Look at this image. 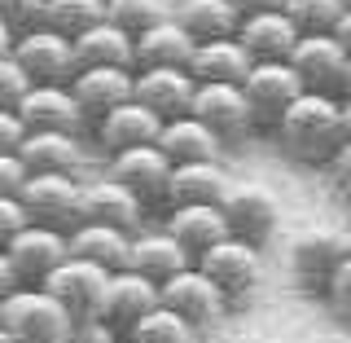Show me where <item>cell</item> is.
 Wrapping results in <instances>:
<instances>
[{
	"label": "cell",
	"instance_id": "ba28073f",
	"mask_svg": "<svg viewBox=\"0 0 351 343\" xmlns=\"http://www.w3.org/2000/svg\"><path fill=\"white\" fill-rule=\"evenodd\" d=\"M106 176H114L123 190L136 194V203L145 207H167V176H171V163L158 146H132V150H119V154H106Z\"/></svg>",
	"mask_w": 351,
	"mask_h": 343
},
{
	"label": "cell",
	"instance_id": "83f0119b",
	"mask_svg": "<svg viewBox=\"0 0 351 343\" xmlns=\"http://www.w3.org/2000/svg\"><path fill=\"white\" fill-rule=\"evenodd\" d=\"M66 247H71V256L93 260V264H101L106 273H114V269H128L132 234L128 229H114V225H97V220H80V225L66 234Z\"/></svg>",
	"mask_w": 351,
	"mask_h": 343
},
{
	"label": "cell",
	"instance_id": "f35d334b",
	"mask_svg": "<svg viewBox=\"0 0 351 343\" xmlns=\"http://www.w3.org/2000/svg\"><path fill=\"white\" fill-rule=\"evenodd\" d=\"M325 168H329V181H334V190L343 194V198H351V132H347V141L334 150V159H329Z\"/></svg>",
	"mask_w": 351,
	"mask_h": 343
},
{
	"label": "cell",
	"instance_id": "4fadbf2b",
	"mask_svg": "<svg viewBox=\"0 0 351 343\" xmlns=\"http://www.w3.org/2000/svg\"><path fill=\"white\" fill-rule=\"evenodd\" d=\"M290 71L299 75V84L307 93H334L343 88V71H347V49L334 36H299L290 49Z\"/></svg>",
	"mask_w": 351,
	"mask_h": 343
},
{
	"label": "cell",
	"instance_id": "f5cc1de1",
	"mask_svg": "<svg viewBox=\"0 0 351 343\" xmlns=\"http://www.w3.org/2000/svg\"><path fill=\"white\" fill-rule=\"evenodd\" d=\"M343 5H347V9H351V0H343Z\"/></svg>",
	"mask_w": 351,
	"mask_h": 343
},
{
	"label": "cell",
	"instance_id": "484cf974",
	"mask_svg": "<svg viewBox=\"0 0 351 343\" xmlns=\"http://www.w3.org/2000/svg\"><path fill=\"white\" fill-rule=\"evenodd\" d=\"M189 58H193V40L171 22V14L132 40V71H149V66H180V71H189Z\"/></svg>",
	"mask_w": 351,
	"mask_h": 343
},
{
	"label": "cell",
	"instance_id": "f1b7e54d",
	"mask_svg": "<svg viewBox=\"0 0 351 343\" xmlns=\"http://www.w3.org/2000/svg\"><path fill=\"white\" fill-rule=\"evenodd\" d=\"M167 14H171V22L193 44H202V40H228L237 31V9L228 5V0H171Z\"/></svg>",
	"mask_w": 351,
	"mask_h": 343
},
{
	"label": "cell",
	"instance_id": "681fc988",
	"mask_svg": "<svg viewBox=\"0 0 351 343\" xmlns=\"http://www.w3.org/2000/svg\"><path fill=\"white\" fill-rule=\"evenodd\" d=\"M338 93H351V53H347V71H343V88Z\"/></svg>",
	"mask_w": 351,
	"mask_h": 343
},
{
	"label": "cell",
	"instance_id": "277c9868",
	"mask_svg": "<svg viewBox=\"0 0 351 343\" xmlns=\"http://www.w3.org/2000/svg\"><path fill=\"white\" fill-rule=\"evenodd\" d=\"M158 304L171 308L180 322H189L197 335L215 330L228 313H233V308H228V300L219 295V286L206 278L197 264H184L180 273H171L167 282H158Z\"/></svg>",
	"mask_w": 351,
	"mask_h": 343
},
{
	"label": "cell",
	"instance_id": "c3c4849f",
	"mask_svg": "<svg viewBox=\"0 0 351 343\" xmlns=\"http://www.w3.org/2000/svg\"><path fill=\"white\" fill-rule=\"evenodd\" d=\"M9 44H14V31H9L5 22H0V53H9Z\"/></svg>",
	"mask_w": 351,
	"mask_h": 343
},
{
	"label": "cell",
	"instance_id": "3957f363",
	"mask_svg": "<svg viewBox=\"0 0 351 343\" xmlns=\"http://www.w3.org/2000/svg\"><path fill=\"white\" fill-rule=\"evenodd\" d=\"M259 251L263 247H250V242L224 234L215 247H206L193 264L219 286V295L228 300V308H241V304L255 300V291L263 286V256H259Z\"/></svg>",
	"mask_w": 351,
	"mask_h": 343
},
{
	"label": "cell",
	"instance_id": "ffe728a7",
	"mask_svg": "<svg viewBox=\"0 0 351 343\" xmlns=\"http://www.w3.org/2000/svg\"><path fill=\"white\" fill-rule=\"evenodd\" d=\"M14 110H18V119H22L27 132H40V128L80 132L84 128V115H80V106H75V97H71L66 84H31Z\"/></svg>",
	"mask_w": 351,
	"mask_h": 343
},
{
	"label": "cell",
	"instance_id": "44dd1931",
	"mask_svg": "<svg viewBox=\"0 0 351 343\" xmlns=\"http://www.w3.org/2000/svg\"><path fill=\"white\" fill-rule=\"evenodd\" d=\"M233 40L246 49L250 62H285L294 49V40H299V31H294V22L281 14V9H272V14H250V18H237V31Z\"/></svg>",
	"mask_w": 351,
	"mask_h": 343
},
{
	"label": "cell",
	"instance_id": "8fae6325",
	"mask_svg": "<svg viewBox=\"0 0 351 343\" xmlns=\"http://www.w3.org/2000/svg\"><path fill=\"white\" fill-rule=\"evenodd\" d=\"M106 278H110V273L101 269V264L80 260V256H66L40 286L75 317V322H84V317H97V308H101Z\"/></svg>",
	"mask_w": 351,
	"mask_h": 343
},
{
	"label": "cell",
	"instance_id": "7c38bea8",
	"mask_svg": "<svg viewBox=\"0 0 351 343\" xmlns=\"http://www.w3.org/2000/svg\"><path fill=\"white\" fill-rule=\"evenodd\" d=\"M189 115L211 128L224 146L250 137V110H246V97H241V84H193Z\"/></svg>",
	"mask_w": 351,
	"mask_h": 343
},
{
	"label": "cell",
	"instance_id": "4dcf8cb0",
	"mask_svg": "<svg viewBox=\"0 0 351 343\" xmlns=\"http://www.w3.org/2000/svg\"><path fill=\"white\" fill-rule=\"evenodd\" d=\"M71 49H75V66H132V36L106 18L80 31L71 40Z\"/></svg>",
	"mask_w": 351,
	"mask_h": 343
},
{
	"label": "cell",
	"instance_id": "30bf717a",
	"mask_svg": "<svg viewBox=\"0 0 351 343\" xmlns=\"http://www.w3.org/2000/svg\"><path fill=\"white\" fill-rule=\"evenodd\" d=\"M5 256H9V264H14L22 286H40L66 256H71V247H66L62 229H49V225L27 220V225L5 242Z\"/></svg>",
	"mask_w": 351,
	"mask_h": 343
},
{
	"label": "cell",
	"instance_id": "9a60e30c",
	"mask_svg": "<svg viewBox=\"0 0 351 343\" xmlns=\"http://www.w3.org/2000/svg\"><path fill=\"white\" fill-rule=\"evenodd\" d=\"M154 304H158V282L141 278L136 269H114V273L106 278V295H101L97 317H101L110 330L128 335V330L136 326Z\"/></svg>",
	"mask_w": 351,
	"mask_h": 343
},
{
	"label": "cell",
	"instance_id": "60d3db41",
	"mask_svg": "<svg viewBox=\"0 0 351 343\" xmlns=\"http://www.w3.org/2000/svg\"><path fill=\"white\" fill-rule=\"evenodd\" d=\"M22 181H27V168H22L18 150H0V194H14L18 198Z\"/></svg>",
	"mask_w": 351,
	"mask_h": 343
},
{
	"label": "cell",
	"instance_id": "6da1fadb",
	"mask_svg": "<svg viewBox=\"0 0 351 343\" xmlns=\"http://www.w3.org/2000/svg\"><path fill=\"white\" fill-rule=\"evenodd\" d=\"M272 137L281 141V154L303 168H325L334 159V150L347 141L343 124V106L334 93H303L290 102V110L281 115V124L272 128Z\"/></svg>",
	"mask_w": 351,
	"mask_h": 343
},
{
	"label": "cell",
	"instance_id": "836d02e7",
	"mask_svg": "<svg viewBox=\"0 0 351 343\" xmlns=\"http://www.w3.org/2000/svg\"><path fill=\"white\" fill-rule=\"evenodd\" d=\"M343 0H285L281 14L294 22V31L299 36H329L334 31V22L343 18Z\"/></svg>",
	"mask_w": 351,
	"mask_h": 343
},
{
	"label": "cell",
	"instance_id": "8992f818",
	"mask_svg": "<svg viewBox=\"0 0 351 343\" xmlns=\"http://www.w3.org/2000/svg\"><path fill=\"white\" fill-rule=\"evenodd\" d=\"M299 93H303V84L290 71V62H255L246 71V80H241V97H246V110H250V132H272Z\"/></svg>",
	"mask_w": 351,
	"mask_h": 343
},
{
	"label": "cell",
	"instance_id": "2e32d148",
	"mask_svg": "<svg viewBox=\"0 0 351 343\" xmlns=\"http://www.w3.org/2000/svg\"><path fill=\"white\" fill-rule=\"evenodd\" d=\"M66 88H71L84 124H93V119H101L106 110L123 106L132 97V66H80Z\"/></svg>",
	"mask_w": 351,
	"mask_h": 343
},
{
	"label": "cell",
	"instance_id": "d590c367",
	"mask_svg": "<svg viewBox=\"0 0 351 343\" xmlns=\"http://www.w3.org/2000/svg\"><path fill=\"white\" fill-rule=\"evenodd\" d=\"M0 22H5L14 36L40 27L44 22V0H0Z\"/></svg>",
	"mask_w": 351,
	"mask_h": 343
},
{
	"label": "cell",
	"instance_id": "8d00e7d4",
	"mask_svg": "<svg viewBox=\"0 0 351 343\" xmlns=\"http://www.w3.org/2000/svg\"><path fill=\"white\" fill-rule=\"evenodd\" d=\"M325 300H329V308H334L343 322H351V251L343 256V264H338L334 273H329V282H325Z\"/></svg>",
	"mask_w": 351,
	"mask_h": 343
},
{
	"label": "cell",
	"instance_id": "ee69618b",
	"mask_svg": "<svg viewBox=\"0 0 351 343\" xmlns=\"http://www.w3.org/2000/svg\"><path fill=\"white\" fill-rule=\"evenodd\" d=\"M228 5L237 9V18H250V14H272V9H281L285 0H228Z\"/></svg>",
	"mask_w": 351,
	"mask_h": 343
},
{
	"label": "cell",
	"instance_id": "e575fe53",
	"mask_svg": "<svg viewBox=\"0 0 351 343\" xmlns=\"http://www.w3.org/2000/svg\"><path fill=\"white\" fill-rule=\"evenodd\" d=\"M162 18H167V0H106V22H114L132 40Z\"/></svg>",
	"mask_w": 351,
	"mask_h": 343
},
{
	"label": "cell",
	"instance_id": "d4e9b609",
	"mask_svg": "<svg viewBox=\"0 0 351 343\" xmlns=\"http://www.w3.org/2000/svg\"><path fill=\"white\" fill-rule=\"evenodd\" d=\"M162 229L184 247V256L197 260L206 247H215L219 238L228 234L224 229V216H219L215 203H189V207H167V220Z\"/></svg>",
	"mask_w": 351,
	"mask_h": 343
},
{
	"label": "cell",
	"instance_id": "74e56055",
	"mask_svg": "<svg viewBox=\"0 0 351 343\" xmlns=\"http://www.w3.org/2000/svg\"><path fill=\"white\" fill-rule=\"evenodd\" d=\"M31 88V80H27V71L9 58V53H0V110H14L18 102H22V93Z\"/></svg>",
	"mask_w": 351,
	"mask_h": 343
},
{
	"label": "cell",
	"instance_id": "ab89813d",
	"mask_svg": "<svg viewBox=\"0 0 351 343\" xmlns=\"http://www.w3.org/2000/svg\"><path fill=\"white\" fill-rule=\"evenodd\" d=\"M66 343H119V330H110L101 317H84V322L71 326V339Z\"/></svg>",
	"mask_w": 351,
	"mask_h": 343
},
{
	"label": "cell",
	"instance_id": "1f68e13d",
	"mask_svg": "<svg viewBox=\"0 0 351 343\" xmlns=\"http://www.w3.org/2000/svg\"><path fill=\"white\" fill-rule=\"evenodd\" d=\"M106 18V0H44V22L40 27L58 31V36L75 40L80 31H88L93 22Z\"/></svg>",
	"mask_w": 351,
	"mask_h": 343
},
{
	"label": "cell",
	"instance_id": "4316f807",
	"mask_svg": "<svg viewBox=\"0 0 351 343\" xmlns=\"http://www.w3.org/2000/svg\"><path fill=\"white\" fill-rule=\"evenodd\" d=\"M154 146L167 154V163H202V159H219L224 141L206 124H197L193 115H176V119H162Z\"/></svg>",
	"mask_w": 351,
	"mask_h": 343
},
{
	"label": "cell",
	"instance_id": "e0dca14e",
	"mask_svg": "<svg viewBox=\"0 0 351 343\" xmlns=\"http://www.w3.org/2000/svg\"><path fill=\"white\" fill-rule=\"evenodd\" d=\"M193 75L180 66H149V71H132V102H141L145 110H154L158 119H176L189 115L193 102Z\"/></svg>",
	"mask_w": 351,
	"mask_h": 343
},
{
	"label": "cell",
	"instance_id": "bcb514c9",
	"mask_svg": "<svg viewBox=\"0 0 351 343\" xmlns=\"http://www.w3.org/2000/svg\"><path fill=\"white\" fill-rule=\"evenodd\" d=\"M329 36H334L338 44H343V49L351 53V9H343V18L334 22V31H329Z\"/></svg>",
	"mask_w": 351,
	"mask_h": 343
},
{
	"label": "cell",
	"instance_id": "f6af8a7d",
	"mask_svg": "<svg viewBox=\"0 0 351 343\" xmlns=\"http://www.w3.org/2000/svg\"><path fill=\"white\" fill-rule=\"evenodd\" d=\"M14 286H22L18 282V273H14V264H9V256H5V247H0V300H5Z\"/></svg>",
	"mask_w": 351,
	"mask_h": 343
},
{
	"label": "cell",
	"instance_id": "5bb4252c",
	"mask_svg": "<svg viewBox=\"0 0 351 343\" xmlns=\"http://www.w3.org/2000/svg\"><path fill=\"white\" fill-rule=\"evenodd\" d=\"M351 251L347 234H334V229H307L290 242V273L303 291H325L329 273L343 264V256Z\"/></svg>",
	"mask_w": 351,
	"mask_h": 343
},
{
	"label": "cell",
	"instance_id": "cb8c5ba5",
	"mask_svg": "<svg viewBox=\"0 0 351 343\" xmlns=\"http://www.w3.org/2000/svg\"><path fill=\"white\" fill-rule=\"evenodd\" d=\"M18 159L27 172H80L84 163V146H80V132H27L18 146Z\"/></svg>",
	"mask_w": 351,
	"mask_h": 343
},
{
	"label": "cell",
	"instance_id": "7402d4cb",
	"mask_svg": "<svg viewBox=\"0 0 351 343\" xmlns=\"http://www.w3.org/2000/svg\"><path fill=\"white\" fill-rule=\"evenodd\" d=\"M233 176L219 159H202V163H171L167 176V207H189V203H215L228 194Z\"/></svg>",
	"mask_w": 351,
	"mask_h": 343
},
{
	"label": "cell",
	"instance_id": "db71d44e",
	"mask_svg": "<svg viewBox=\"0 0 351 343\" xmlns=\"http://www.w3.org/2000/svg\"><path fill=\"white\" fill-rule=\"evenodd\" d=\"M347 242H351V229H347Z\"/></svg>",
	"mask_w": 351,
	"mask_h": 343
},
{
	"label": "cell",
	"instance_id": "f546056e",
	"mask_svg": "<svg viewBox=\"0 0 351 343\" xmlns=\"http://www.w3.org/2000/svg\"><path fill=\"white\" fill-rule=\"evenodd\" d=\"M250 66H255V62L246 58V49L228 36V40H202V44H193L189 75H193L197 84H241Z\"/></svg>",
	"mask_w": 351,
	"mask_h": 343
},
{
	"label": "cell",
	"instance_id": "ac0fdd59",
	"mask_svg": "<svg viewBox=\"0 0 351 343\" xmlns=\"http://www.w3.org/2000/svg\"><path fill=\"white\" fill-rule=\"evenodd\" d=\"M80 220H97V225H114V229L136 234L141 220H145V207L114 176H97V181L80 185Z\"/></svg>",
	"mask_w": 351,
	"mask_h": 343
},
{
	"label": "cell",
	"instance_id": "7bdbcfd3",
	"mask_svg": "<svg viewBox=\"0 0 351 343\" xmlns=\"http://www.w3.org/2000/svg\"><path fill=\"white\" fill-rule=\"evenodd\" d=\"M22 137H27V128H22L18 110H0V150H18Z\"/></svg>",
	"mask_w": 351,
	"mask_h": 343
},
{
	"label": "cell",
	"instance_id": "5b68a950",
	"mask_svg": "<svg viewBox=\"0 0 351 343\" xmlns=\"http://www.w3.org/2000/svg\"><path fill=\"white\" fill-rule=\"evenodd\" d=\"M80 185H84L80 172H27L18 203L27 212V220L71 234L80 225Z\"/></svg>",
	"mask_w": 351,
	"mask_h": 343
},
{
	"label": "cell",
	"instance_id": "816d5d0a",
	"mask_svg": "<svg viewBox=\"0 0 351 343\" xmlns=\"http://www.w3.org/2000/svg\"><path fill=\"white\" fill-rule=\"evenodd\" d=\"M119 343H132V339H123V335H119Z\"/></svg>",
	"mask_w": 351,
	"mask_h": 343
},
{
	"label": "cell",
	"instance_id": "7dc6e473",
	"mask_svg": "<svg viewBox=\"0 0 351 343\" xmlns=\"http://www.w3.org/2000/svg\"><path fill=\"white\" fill-rule=\"evenodd\" d=\"M338 106H343V124L351 132V93H338Z\"/></svg>",
	"mask_w": 351,
	"mask_h": 343
},
{
	"label": "cell",
	"instance_id": "9c48e42d",
	"mask_svg": "<svg viewBox=\"0 0 351 343\" xmlns=\"http://www.w3.org/2000/svg\"><path fill=\"white\" fill-rule=\"evenodd\" d=\"M219 216H224L228 238H241L250 247H263L272 234H277V198H272L263 185H228V194L219 198Z\"/></svg>",
	"mask_w": 351,
	"mask_h": 343
},
{
	"label": "cell",
	"instance_id": "7a4b0ae2",
	"mask_svg": "<svg viewBox=\"0 0 351 343\" xmlns=\"http://www.w3.org/2000/svg\"><path fill=\"white\" fill-rule=\"evenodd\" d=\"M0 326L18 343H66L75 317L44 286H14L0 300Z\"/></svg>",
	"mask_w": 351,
	"mask_h": 343
},
{
	"label": "cell",
	"instance_id": "52a82bcc",
	"mask_svg": "<svg viewBox=\"0 0 351 343\" xmlns=\"http://www.w3.org/2000/svg\"><path fill=\"white\" fill-rule=\"evenodd\" d=\"M9 58L27 71L31 84H71V75L80 71L71 40L58 36V31H49V27H31V31H22V36H14Z\"/></svg>",
	"mask_w": 351,
	"mask_h": 343
},
{
	"label": "cell",
	"instance_id": "f907efd6",
	"mask_svg": "<svg viewBox=\"0 0 351 343\" xmlns=\"http://www.w3.org/2000/svg\"><path fill=\"white\" fill-rule=\"evenodd\" d=\"M0 343H18V339H14V335H9V330H5V326H0Z\"/></svg>",
	"mask_w": 351,
	"mask_h": 343
},
{
	"label": "cell",
	"instance_id": "603a6c76",
	"mask_svg": "<svg viewBox=\"0 0 351 343\" xmlns=\"http://www.w3.org/2000/svg\"><path fill=\"white\" fill-rule=\"evenodd\" d=\"M184 264H193L184 256V247L176 242L167 229H136L128 247V269H136L149 282H167L171 273H180Z\"/></svg>",
	"mask_w": 351,
	"mask_h": 343
},
{
	"label": "cell",
	"instance_id": "d6a6232c",
	"mask_svg": "<svg viewBox=\"0 0 351 343\" xmlns=\"http://www.w3.org/2000/svg\"><path fill=\"white\" fill-rule=\"evenodd\" d=\"M123 339H132V343H197V330H193L189 322H180L171 308L154 304Z\"/></svg>",
	"mask_w": 351,
	"mask_h": 343
},
{
	"label": "cell",
	"instance_id": "b9f144b4",
	"mask_svg": "<svg viewBox=\"0 0 351 343\" xmlns=\"http://www.w3.org/2000/svg\"><path fill=\"white\" fill-rule=\"evenodd\" d=\"M22 225H27V212H22V203H18L14 194H0V247H5V242L14 238Z\"/></svg>",
	"mask_w": 351,
	"mask_h": 343
},
{
	"label": "cell",
	"instance_id": "d6986e66",
	"mask_svg": "<svg viewBox=\"0 0 351 343\" xmlns=\"http://www.w3.org/2000/svg\"><path fill=\"white\" fill-rule=\"evenodd\" d=\"M158 128H162V119L154 115V110H145L141 102H132V97L123 106L106 110L101 119H93V137L106 154L132 150V146H154V141H158Z\"/></svg>",
	"mask_w": 351,
	"mask_h": 343
}]
</instances>
